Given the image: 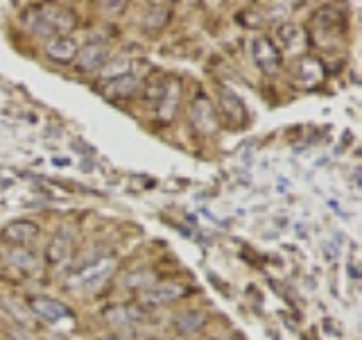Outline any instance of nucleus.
<instances>
[{"label": "nucleus", "instance_id": "13", "mask_svg": "<svg viewBox=\"0 0 362 340\" xmlns=\"http://www.w3.org/2000/svg\"><path fill=\"white\" fill-rule=\"evenodd\" d=\"M79 48L75 39L71 37H54L48 41V45H45V55H48V60H52L54 64H71L75 62Z\"/></svg>", "mask_w": 362, "mask_h": 340}, {"label": "nucleus", "instance_id": "3", "mask_svg": "<svg viewBox=\"0 0 362 340\" xmlns=\"http://www.w3.org/2000/svg\"><path fill=\"white\" fill-rule=\"evenodd\" d=\"M249 55H252L258 71H263L265 75L279 73L283 66V55L279 52L274 39L265 37V34H258V37L252 39V43H249Z\"/></svg>", "mask_w": 362, "mask_h": 340}, {"label": "nucleus", "instance_id": "8", "mask_svg": "<svg viewBox=\"0 0 362 340\" xmlns=\"http://www.w3.org/2000/svg\"><path fill=\"white\" fill-rule=\"evenodd\" d=\"M188 293L184 283H175V281H165V283H154L152 288H147L141 293V302L145 306H163V304H173L181 300Z\"/></svg>", "mask_w": 362, "mask_h": 340}, {"label": "nucleus", "instance_id": "21", "mask_svg": "<svg viewBox=\"0 0 362 340\" xmlns=\"http://www.w3.org/2000/svg\"><path fill=\"white\" fill-rule=\"evenodd\" d=\"M102 14H120V11L127 7V3H98Z\"/></svg>", "mask_w": 362, "mask_h": 340}, {"label": "nucleus", "instance_id": "9", "mask_svg": "<svg viewBox=\"0 0 362 340\" xmlns=\"http://www.w3.org/2000/svg\"><path fill=\"white\" fill-rule=\"evenodd\" d=\"M107 62H109V43H102V41L86 43L84 48H79V52L75 57L77 68L84 73L102 71V66H105Z\"/></svg>", "mask_w": 362, "mask_h": 340}, {"label": "nucleus", "instance_id": "16", "mask_svg": "<svg viewBox=\"0 0 362 340\" xmlns=\"http://www.w3.org/2000/svg\"><path fill=\"white\" fill-rule=\"evenodd\" d=\"M156 283V275L152 270H134V272H127L124 275V281H122V286L124 288H129V290H147V288H152Z\"/></svg>", "mask_w": 362, "mask_h": 340}, {"label": "nucleus", "instance_id": "4", "mask_svg": "<svg viewBox=\"0 0 362 340\" xmlns=\"http://www.w3.org/2000/svg\"><path fill=\"white\" fill-rule=\"evenodd\" d=\"M30 311L39 317V320L48 324H64V322H75V313L59 300L45 298V295H37L30 302Z\"/></svg>", "mask_w": 362, "mask_h": 340}, {"label": "nucleus", "instance_id": "20", "mask_svg": "<svg viewBox=\"0 0 362 340\" xmlns=\"http://www.w3.org/2000/svg\"><path fill=\"white\" fill-rule=\"evenodd\" d=\"M11 261H14V266H16V268L25 270V272H30V270L37 268V261H34L30 254L23 252V249H16V252H11Z\"/></svg>", "mask_w": 362, "mask_h": 340}, {"label": "nucleus", "instance_id": "5", "mask_svg": "<svg viewBox=\"0 0 362 340\" xmlns=\"http://www.w3.org/2000/svg\"><path fill=\"white\" fill-rule=\"evenodd\" d=\"M276 48L281 55H290V57H303L305 48H308V34L301 26H294V23H286V26L276 28Z\"/></svg>", "mask_w": 362, "mask_h": 340}, {"label": "nucleus", "instance_id": "15", "mask_svg": "<svg viewBox=\"0 0 362 340\" xmlns=\"http://www.w3.org/2000/svg\"><path fill=\"white\" fill-rule=\"evenodd\" d=\"M206 324V315L199 313V311H184L177 320H175V329L179 336H195L199 334V329H204Z\"/></svg>", "mask_w": 362, "mask_h": 340}, {"label": "nucleus", "instance_id": "1", "mask_svg": "<svg viewBox=\"0 0 362 340\" xmlns=\"http://www.w3.org/2000/svg\"><path fill=\"white\" fill-rule=\"evenodd\" d=\"M344 16L342 11H337L333 7H322L313 16L310 30L305 32L313 43H317L320 48H333V43H337L344 34Z\"/></svg>", "mask_w": 362, "mask_h": 340}, {"label": "nucleus", "instance_id": "24", "mask_svg": "<svg viewBox=\"0 0 362 340\" xmlns=\"http://www.w3.org/2000/svg\"><path fill=\"white\" fill-rule=\"evenodd\" d=\"M48 340H66V338H64V336H50Z\"/></svg>", "mask_w": 362, "mask_h": 340}, {"label": "nucleus", "instance_id": "2", "mask_svg": "<svg viewBox=\"0 0 362 340\" xmlns=\"http://www.w3.org/2000/svg\"><path fill=\"white\" fill-rule=\"evenodd\" d=\"M113 270H116V261L109 256H98L75 268L68 277V286L75 290H95L113 275Z\"/></svg>", "mask_w": 362, "mask_h": 340}, {"label": "nucleus", "instance_id": "18", "mask_svg": "<svg viewBox=\"0 0 362 340\" xmlns=\"http://www.w3.org/2000/svg\"><path fill=\"white\" fill-rule=\"evenodd\" d=\"M134 89H136V77L134 75H122V77H116V79H109V89L107 91L111 96L122 98V96L132 94Z\"/></svg>", "mask_w": 362, "mask_h": 340}, {"label": "nucleus", "instance_id": "7", "mask_svg": "<svg viewBox=\"0 0 362 340\" xmlns=\"http://www.w3.org/2000/svg\"><path fill=\"white\" fill-rule=\"evenodd\" d=\"M190 123L192 130L202 136H211L218 132V113H215L213 102L206 96H197L190 105Z\"/></svg>", "mask_w": 362, "mask_h": 340}, {"label": "nucleus", "instance_id": "22", "mask_svg": "<svg viewBox=\"0 0 362 340\" xmlns=\"http://www.w3.org/2000/svg\"><path fill=\"white\" fill-rule=\"evenodd\" d=\"M211 340H233L231 336H218V338H211Z\"/></svg>", "mask_w": 362, "mask_h": 340}, {"label": "nucleus", "instance_id": "6", "mask_svg": "<svg viewBox=\"0 0 362 340\" xmlns=\"http://www.w3.org/2000/svg\"><path fill=\"white\" fill-rule=\"evenodd\" d=\"M324 75H326V71H324L322 60H317V57H310V55L299 57L292 66V79H294V84L301 89L320 86L324 82Z\"/></svg>", "mask_w": 362, "mask_h": 340}, {"label": "nucleus", "instance_id": "17", "mask_svg": "<svg viewBox=\"0 0 362 340\" xmlns=\"http://www.w3.org/2000/svg\"><path fill=\"white\" fill-rule=\"evenodd\" d=\"M181 94V89L177 82H168L165 89H163V96H161V116L165 120H170V116L175 113V107H177V98Z\"/></svg>", "mask_w": 362, "mask_h": 340}, {"label": "nucleus", "instance_id": "23", "mask_svg": "<svg viewBox=\"0 0 362 340\" xmlns=\"http://www.w3.org/2000/svg\"><path fill=\"white\" fill-rule=\"evenodd\" d=\"M98 340H122V338H116V336H105V338H98Z\"/></svg>", "mask_w": 362, "mask_h": 340}, {"label": "nucleus", "instance_id": "19", "mask_svg": "<svg viewBox=\"0 0 362 340\" xmlns=\"http://www.w3.org/2000/svg\"><path fill=\"white\" fill-rule=\"evenodd\" d=\"M122 75H129V60H113V62H107L102 66V77L105 79H116V77H122Z\"/></svg>", "mask_w": 362, "mask_h": 340}, {"label": "nucleus", "instance_id": "14", "mask_svg": "<svg viewBox=\"0 0 362 340\" xmlns=\"http://www.w3.org/2000/svg\"><path fill=\"white\" fill-rule=\"evenodd\" d=\"M71 245H73V238L68 236L66 232H59L52 241L45 247V264L48 266H62L71 256Z\"/></svg>", "mask_w": 362, "mask_h": 340}, {"label": "nucleus", "instance_id": "10", "mask_svg": "<svg viewBox=\"0 0 362 340\" xmlns=\"http://www.w3.org/2000/svg\"><path fill=\"white\" fill-rule=\"evenodd\" d=\"M218 105L224 116L233 125H243L247 120V109L243 105L240 96H238L235 91H231L229 86H224V84L218 86Z\"/></svg>", "mask_w": 362, "mask_h": 340}, {"label": "nucleus", "instance_id": "11", "mask_svg": "<svg viewBox=\"0 0 362 340\" xmlns=\"http://www.w3.org/2000/svg\"><path fill=\"white\" fill-rule=\"evenodd\" d=\"M39 236V225L32 222V220H16V222H9L3 232H0V238H3L5 243H11V245H28L32 243L34 238Z\"/></svg>", "mask_w": 362, "mask_h": 340}, {"label": "nucleus", "instance_id": "12", "mask_svg": "<svg viewBox=\"0 0 362 340\" xmlns=\"http://www.w3.org/2000/svg\"><path fill=\"white\" fill-rule=\"evenodd\" d=\"M143 317H145L143 309L134 304H113L105 311V320L111 327H132L136 322H141Z\"/></svg>", "mask_w": 362, "mask_h": 340}]
</instances>
